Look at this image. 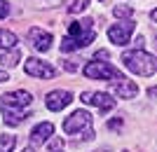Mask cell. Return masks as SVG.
Returning <instances> with one entry per match:
<instances>
[{"label": "cell", "instance_id": "obj_1", "mask_svg": "<svg viewBox=\"0 0 157 152\" xmlns=\"http://www.w3.org/2000/svg\"><path fill=\"white\" fill-rule=\"evenodd\" d=\"M96 38L94 31V21L92 19H82V21H71L68 24V33H66L63 42H61V52H75L82 47H89Z\"/></svg>", "mask_w": 157, "mask_h": 152}, {"label": "cell", "instance_id": "obj_2", "mask_svg": "<svg viewBox=\"0 0 157 152\" xmlns=\"http://www.w3.org/2000/svg\"><path fill=\"white\" fill-rule=\"evenodd\" d=\"M122 63L127 66V70H131L134 75L141 77H152L157 73V61L150 52L145 49H131V52L122 54Z\"/></svg>", "mask_w": 157, "mask_h": 152}, {"label": "cell", "instance_id": "obj_3", "mask_svg": "<svg viewBox=\"0 0 157 152\" xmlns=\"http://www.w3.org/2000/svg\"><path fill=\"white\" fill-rule=\"evenodd\" d=\"M82 75L89 80H108V82H115V80L120 77V70L115 66H110L108 61H89L85 68H82Z\"/></svg>", "mask_w": 157, "mask_h": 152}, {"label": "cell", "instance_id": "obj_4", "mask_svg": "<svg viewBox=\"0 0 157 152\" xmlns=\"http://www.w3.org/2000/svg\"><path fill=\"white\" fill-rule=\"evenodd\" d=\"M82 129H85V131L92 129V115L87 113V110H75L71 117L63 119V131L66 133H71V136L78 133V136H82Z\"/></svg>", "mask_w": 157, "mask_h": 152}, {"label": "cell", "instance_id": "obj_5", "mask_svg": "<svg viewBox=\"0 0 157 152\" xmlns=\"http://www.w3.org/2000/svg\"><path fill=\"white\" fill-rule=\"evenodd\" d=\"M134 28H136V24H134L131 19L120 21V24H113V26L108 28V40H110L113 45H117V47H124V45H129Z\"/></svg>", "mask_w": 157, "mask_h": 152}, {"label": "cell", "instance_id": "obj_6", "mask_svg": "<svg viewBox=\"0 0 157 152\" xmlns=\"http://www.w3.org/2000/svg\"><path fill=\"white\" fill-rule=\"evenodd\" d=\"M24 70H26V75H31V77H40V80H52L54 75H56V68L49 66L47 61H40V59H26Z\"/></svg>", "mask_w": 157, "mask_h": 152}, {"label": "cell", "instance_id": "obj_7", "mask_svg": "<svg viewBox=\"0 0 157 152\" xmlns=\"http://www.w3.org/2000/svg\"><path fill=\"white\" fill-rule=\"evenodd\" d=\"M80 101H82V103H89V106H96L101 113H108V110L115 108V98L105 91H82Z\"/></svg>", "mask_w": 157, "mask_h": 152}, {"label": "cell", "instance_id": "obj_8", "mask_svg": "<svg viewBox=\"0 0 157 152\" xmlns=\"http://www.w3.org/2000/svg\"><path fill=\"white\" fill-rule=\"evenodd\" d=\"M33 103V96L31 91H24V89H19V91H10L2 96V106L5 108H14V110H24V108H28Z\"/></svg>", "mask_w": 157, "mask_h": 152}, {"label": "cell", "instance_id": "obj_9", "mask_svg": "<svg viewBox=\"0 0 157 152\" xmlns=\"http://www.w3.org/2000/svg\"><path fill=\"white\" fill-rule=\"evenodd\" d=\"M73 101V94L71 91H63V89H56V91H49L45 98V106L47 110H52V113H59V110H63L66 106H71Z\"/></svg>", "mask_w": 157, "mask_h": 152}, {"label": "cell", "instance_id": "obj_10", "mask_svg": "<svg viewBox=\"0 0 157 152\" xmlns=\"http://www.w3.org/2000/svg\"><path fill=\"white\" fill-rule=\"evenodd\" d=\"M113 91H115V96H120V98H134L138 94V84L134 80L120 75V77L113 82Z\"/></svg>", "mask_w": 157, "mask_h": 152}, {"label": "cell", "instance_id": "obj_11", "mask_svg": "<svg viewBox=\"0 0 157 152\" xmlns=\"http://www.w3.org/2000/svg\"><path fill=\"white\" fill-rule=\"evenodd\" d=\"M28 42L33 45V49L47 52V49L52 47V33H45L42 28H31V31H28Z\"/></svg>", "mask_w": 157, "mask_h": 152}, {"label": "cell", "instance_id": "obj_12", "mask_svg": "<svg viewBox=\"0 0 157 152\" xmlns=\"http://www.w3.org/2000/svg\"><path fill=\"white\" fill-rule=\"evenodd\" d=\"M52 133H54V124L52 122H40V124L31 131V143L33 145H45L47 140L52 138Z\"/></svg>", "mask_w": 157, "mask_h": 152}, {"label": "cell", "instance_id": "obj_13", "mask_svg": "<svg viewBox=\"0 0 157 152\" xmlns=\"http://www.w3.org/2000/svg\"><path fill=\"white\" fill-rule=\"evenodd\" d=\"M2 117H5V124H10V126H17V124H21L24 122V110H14V108H5L2 106Z\"/></svg>", "mask_w": 157, "mask_h": 152}, {"label": "cell", "instance_id": "obj_14", "mask_svg": "<svg viewBox=\"0 0 157 152\" xmlns=\"http://www.w3.org/2000/svg\"><path fill=\"white\" fill-rule=\"evenodd\" d=\"M0 49H17V35L7 28H0Z\"/></svg>", "mask_w": 157, "mask_h": 152}, {"label": "cell", "instance_id": "obj_15", "mask_svg": "<svg viewBox=\"0 0 157 152\" xmlns=\"http://www.w3.org/2000/svg\"><path fill=\"white\" fill-rule=\"evenodd\" d=\"M19 59H21V52H19V49H10V52H5L2 56H0V63L7 66V68H14L17 63H19Z\"/></svg>", "mask_w": 157, "mask_h": 152}, {"label": "cell", "instance_id": "obj_16", "mask_svg": "<svg viewBox=\"0 0 157 152\" xmlns=\"http://www.w3.org/2000/svg\"><path fill=\"white\" fill-rule=\"evenodd\" d=\"M17 145V136H0V152H12Z\"/></svg>", "mask_w": 157, "mask_h": 152}, {"label": "cell", "instance_id": "obj_17", "mask_svg": "<svg viewBox=\"0 0 157 152\" xmlns=\"http://www.w3.org/2000/svg\"><path fill=\"white\" fill-rule=\"evenodd\" d=\"M113 14H115L117 19H131V17H134V7H127V5H115Z\"/></svg>", "mask_w": 157, "mask_h": 152}, {"label": "cell", "instance_id": "obj_18", "mask_svg": "<svg viewBox=\"0 0 157 152\" xmlns=\"http://www.w3.org/2000/svg\"><path fill=\"white\" fill-rule=\"evenodd\" d=\"M87 7H89V0H73V5L68 7V12L71 14H80V12H85Z\"/></svg>", "mask_w": 157, "mask_h": 152}, {"label": "cell", "instance_id": "obj_19", "mask_svg": "<svg viewBox=\"0 0 157 152\" xmlns=\"http://www.w3.org/2000/svg\"><path fill=\"white\" fill-rule=\"evenodd\" d=\"M108 129H110V131H117V129H122V117L110 119V122H108Z\"/></svg>", "mask_w": 157, "mask_h": 152}, {"label": "cell", "instance_id": "obj_20", "mask_svg": "<svg viewBox=\"0 0 157 152\" xmlns=\"http://www.w3.org/2000/svg\"><path fill=\"white\" fill-rule=\"evenodd\" d=\"M7 14H10V5H7L5 0H0V19H5Z\"/></svg>", "mask_w": 157, "mask_h": 152}, {"label": "cell", "instance_id": "obj_21", "mask_svg": "<svg viewBox=\"0 0 157 152\" xmlns=\"http://www.w3.org/2000/svg\"><path fill=\"white\" fill-rule=\"evenodd\" d=\"M61 63H63V68H66V70H71V73H73V70H78V66H75L73 61H61Z\"/></svg>", "mask_w": 157, "mask_h": 152}, {"label": "cell", "instance_id": "obj_22", "mask_svg": "<svg viewBox=\"0 0 157 152\" xmlns=\"http://www.w3.org/2000/svg\"><path fill=\"white\" fill-rule=\"evenodd\" d=\"M134 45H136V49H143V45H145V40L141 38V35H138V38L134 40Z\"/></svg>", "mask_w": 157, "mask_h": 152}, {"label": "cell", "instance_id": "obj_23", "mask_svg": "<svg viewBox=\"0 0 157 152\" xmlns=\"http://www.w3.org/2000/svg\"><path fill=\"white\" fill-rule=\"evenodd\" d=\"M5 80H10V75H7L5 70H0V82H5Z\"/></svg>", "mask_w": 157, "mask_h": 152}, {"label": "cell", "instance_id": "obj_24", "mask_svg": "<svg viewBox=\"0 0 157 152\" xmlns=\"http://www.w3.org/2000/svg\"><path fill=\"white\" fill-rule=\"evenodd\" d=\"M21 152H35V150H33V147H24Z\"/></svg>", "mask_w": 157, "mask_h": 152}, {"label": "cell", "instance_id": "obj_25", "mask_svg": "<svg viewBox=\"0 0 157 152\" xmlns=\"http://www.w3.org/2000/svg\"><path fill=\"white\" fill-rule=\"evenodd\" d=\"M96 152H108V150H96Z\"/></svg>", "mask_w": 157, "mask_h": 152}, {"label": "cell", "instance_id": "obj_26", "mask_svg": "<svg viewBox=\"0 0 157 152\" xmlns=\"http://www.w3.org/2000/svg\"><path fill=\"white\" fill-rule=\"evenodd\" d=\"M101 2H103V0H101Z\"/></svg>", "mask_w": 157, "mask_h": 152}]
</instances>
